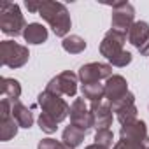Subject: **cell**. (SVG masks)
<instances>
[{"mask_svg": "<svg viewBox=\"0 0 149 149\" xmlns=\"http://www.w3.org/2000/svg\"><path fill=\"white\" fill-rule=\"evenodd\" d=\"M28 11L39 13L53 28V32L58 37H65L70 30V16L67 13V7L58 2H26L25 4Z\"/></svg>", "mask_w": 149, "mask_h": 149, "instance_id": "6da1fadb", "label": "cell"}, {"mask_svg": "<svg viewBox=\"0 0 149 149\" xmlns=\"http://www.w3.org/2000/svg\"><path fill=\"white\" fill-rule=\"evenodd\" d=\"M125 40H126V33L118 30H109L100 44V53L116 67H125L132 61V54L123 49Z\"/></svg>", "mask_w": 149, "mask_h": 149, "instance_id": "7a4b0ae2", "label": "cell"}, {"mask_svg": "<svg viewBox=\"0 0 149 149\" xmlns=\"http://www.w3.org/2000/svg\"><path fill=\"white\" fill-rule=\"evenodd\" d=\"M0 28L6 35H14V37L25 32L26 25L18 4L4 2L0 6Z\"/></svg>", "mask_w": 149, "mask_h": 149, "instance_id": "3957f363", "label": "cell"}, {"mask_svg": "<svg viewBox=\"0 0 149 149\" xmlns=\"http://www.w3.org/2000/svg\"><path fill=\"white\" fill-rule=\"evenodd\" d=\"M39 105L42 107V112L51 116L56 123L63 121L68 114H70V107L68 104L60 97V95H54L51 91H42L39 95Z\"/></svg>", "mask_w": 149, "mask_h": 149, "instance_id": "277c9868", "label": "cell"}, {"mask_svg": "<svg viewBox=\"0 0 149 149\" xmlns=\"http://www.w3.org/2000/svg\"><path fill=\"white\" fill-rule=\"evenodd\" d=\"M0 56H2V63L11 68H19L28 61V47L13 42V40H4L0 44Z\"/></svg>", "mask_w": 149, "mask_h": 149, "instance_id": "5b68a950", "label": "cell"}, {"mask_svg": "<svg viewBox=\"0 0 149 149\" xmlns=\"http://www.w3.org/2000/svg\"><path fill=\"white\" fill-rule=\"evenodd\" d=\"M121 140L130 142L140 149H149V137L146 132V123L144 121H130L121 126Z\"/></svg>", "mask_w": 149, "mask_h": 149, "instance_id": "8992f818", "label": "cell"}, {"mask_svg": "<svg viewBox=\"0 0 149 149\" xmlns=\"http://www.w3.org/2000/svg\"><path fill=\"white\" fill-rule=\"evenodd\" d=\"M47 91L54 93V95H65V97H74L77 91V76L72 74L70 70L61 72L60 76H56L54 79L49 81Z\"/></svg>", "mask_w": 149, "mask_h": 149, "instance_id": "52a82bcc", "label": "cell"}, {"mask_svg": "<svg viewBox=\"0 0 149 149\" xmlns=\"http://www.w3.org/2000/svg\"><path fill=\"white\" fill-rule=\"evenodd\" d=\"M112 76V67L107 63H88L83 65L79 70V79L83 81V84H90V83H100L102 79H109Z\"/></svg>", "mask_w": 149, "mask_h": 149, "instance_id": "ba28073f", "label": "cell"}, {"mask_svg": "<svg viewBox=\"0 0 149 149\" xmlns=\"http://www.w3.org/2000/svg\"><path fill=\"white\" fill-rule=\"evenodd\" d=\"M133 7L128 2L123 4H114V13H112V30L128 33V30L133 25Z\"/></svg>", "mask_w": 149, "mask_h": 149, "instance_id": "9c48e42d", "label": "cell"}, {"mask_svg": "<svg viewBox=\"0 0 149 149\" xmlns=\"http://www.w3.org/2000/svg\"><path fill=\"white\" fill-rule=\"evenodd\" d=\"M70 121H72L74 126H77V128H81L84 132L90 126L95 125L93 114H91V111H88V107H86L83 98H76L74 104L70 105Z\"/></svg>", "mask_w": 149, "mask_h": 149, "instance_id": "30bf717a", "label": "cell"}, {"mask_svg": "<svg viewBox=\"0 0 149 149\" xmlns=\"http://www.w3.org/2000/svg\"><path fill=\"white\" fill-rule=\"evenodd\" d=\"M128 95V83L125 77L121 76H111L105 83V98L107 104L112 105L116 102H119L121 98H125Z\"/></svg>", "mask_w": 149, "mask_h": 149, "instance_id": "8fae6325", "label": "cell"}, {"mask_svg": "<svg viewBox=\"0 0 149 149\" xmlns=\"http://www.w3.org/2000/svg\"><path fill=\"white\" fill-rule=\"evenodd\" d=\"M18 123L13 118V111H11V100L2 98V121H0V139L2 140H9L18 133Z\"/></svg>", "mask_w": 149, "mask_h": 149, "instance_id": "7c38bea8", "label": "cell"}, {"mask_svg": "<svg viewBox=\"0 0 149 149\" xmlns=\"http://www.w3.org/2000/svg\"><path fill=\"white\" fill-rule=\"evenodd\" d=\"M112 112H116L118 119L121 125H126L130 121H135L137 118V109H135V102H133V95L128 93L125 98H121L119 102L112 104Z\"/></svg>", "mask_w": 149, "mask_h": 149, "instance_id": "4fadbf2b", "label": "cell"}, {"mask_svg": "<svg viewBox=\"0 0 149 149\" xmlns=\"http://www.w3.org/2000/svg\"><path fill=\"white\" fill-rule=\"evenodd\" d=\"M91 114L97 128H109L112 125V107L104 102H91Z\"/></svg>", "mask_w": 149, "mask_h": 149, "instance_id": "5bb4252c", "label": "cell"}, {"mask_svg": "<svg viewBox=\"0 0 149 149\" xmlns=\"http://www.w3.org/2000/svg\"><path fill=\"white\" fill-rule=\"evenodd\" d=\"M128 40L137 49H140L149 40V25L146 21H135L132 25V28L128 30Z\"/></svg>", "mask_w": 149, "mask_h": 149, "instance_id": "9a60e30c", "label": "cell"}, {"mask_svg": "<svg viewBox=\"0 0 149 149\" xmlns=\"http://www.w3.org/2000/svg\"><path fill=\"white\" fill-rule=\"evenodd\" d=\"M11 111H13V118L16 119V123L21 128H30L33 125V118H32L30 109H26L19 100L11 102Z\"/></svg>", "mask_w": 149, "mask_h": 149, "instance_id": "2e32d148", "label": "cell"}, {"mask_svg": "<svg viewBox=\"0 0 149 149\" xmlns=\"http://www.w3.org/2000/svg\"><path fill=\"white\" fill-rule=\"evenodd\" d=\"M23 37L28 44H42L47 40V30L40 23H32L25 28Z\"/></svg>", "mask_w": 149, "mask_h": 149, "instance_id": "e0dca14e", "label": "cell"}, {"mask_svg": "<svg viewBox=\"0 0 149 149\" xmlns=\"http://www.w3.org/2000/svg\"><path fill=\"white\" fill-rule=\"evenodd\" d=\"M84 135H86L84 130H81V128H77V126L70 125V126H67V128L63 130L61 140H63V144H67L68 147L74 149V147H77V146L84 140Z\"/></svg>", "mask_w": 149, "mask_h": 149, "instance_id": "ac0fdd59", "label": "cell"}, {"mask_svg": "<svg viewBox=\"0 0 149 149\" xmlns=\"http://www.w3.org/2000/svg\"><path fill=\"white\" fill-rule=\"evenodd\" d=\"M2 95L4 98L14 102L19 98L21 95V86L16 79H9V77H2Z\"/></svg>", "mask_w": 149, "mask_h": 149, "instance_id": "d6986e66", "label": "cell"}, {"mask_svg": "<svg viewBox=\"0 0 149 149\" xmlns=\"http://www.w3.org/2000/svg\"><path fill=\"white\" fill-rule=\"evenodd\" d=\"M83 95H84V98H88L91 102H102V98L105 97V86L100 83L83 84Z\"/></svg>", "mask_w": 149, "mask_h": 149, "instance_id": "ffe728a7", "label": "cell"}, {"mask_svg": "<svg viewBox=\"0 0 149 149\" xmlns=\"http://www.w3.org/2000/svg\"><path fill=\"white\" fill-rule=\"evenodd\" d=\"M63 49L70 54H79L86 49V42L84 39H81L79 35H70V37H65L63 42H61Z\"/></svg>", "mask_w": 149, "mask_h": 149, "instance_id": "44dd1931", "label": "cell"}, {"mask_svg": "<svg viewBox=\"0 0 149 149\" xmlns=\"http://www.w3.org/2000/svg\"><path fill=\"white\" fill-rule=\"evenodd\" d=\"M112 140H114V137H112V132L109 128L97 130V133H95V144L104 146V147H111L112 146Z\"/></svg>", "mask_w": 149, "mask_h": 149, "instance_id": "7402d4cb", "label": "cell"}, {"mask_svg": "<svg viewBox=\"0 0 149 149\" xmlns=\"http://www.w3.org/2000/svg\"><path fill=\"white\" fill-rule=\"evenodd\" d=\"M39 125H40V130H44L46 133H53V132H56V121L51 118V116H47V114H44V112H40V116H39Z\"/></svg>", "mask_w": 149, "mask_h": 149, "instance_id": "603a6c76", "label": "cell"}, {"mask_svg": "<svg viewBox=\"0 0 149 149\" xmlns=\"http://www.w3.org/2000/svg\"><path fill=\"white\" fill-rule=\"evenodd\" d=\"M39 149H72L63 142H58L54 139H42L39 142Z\"/></svg>", "mask_w": 149, "mask_h": 149, "instance_id": "cb8c5ba5", "label": "cell"}, {"mask_svg": "<svg viewBox=\"0 0 149 149\" xmlns=\"http://www.w3.org/2000/svg\"><path fill=\"white\" fill-rule=\"evenodd\" d=\"M114 149H140V147H137V146H133V144H130V142L119 140V142L114 146Z\"/></svg>", "mask_w": 149, "mask_h": 149, "instance_id": "d4e9b609", "label": "cell"}, {"mask_svg": "<svg viewBox=\"0 0 149 149\" xmlns=\"http://www.w3.org/2000/svg\"><path fill=\"white\" fill-rule=\"evenodd\" d=\"M139 51H140V54H144V56H149V40H147V42H146V44H144V46H142Z\"/></svg>", "mask_w": 149, "mask_h": 149, "instance_id": "484cf974", "label": "cell"}, {"mask_svg": "<svg viewBox=\"0 0 149 149\" xmlns=\"http://www.w3.org/2000/svg\"><path fill=\"white\" fill-rule=\"evenodd\" d=\"M86 149H109V147H104V146H98V144H93V146H88Z\"/></svg>", "mask_w": 149, "mask_h": 149, "instance_id": "4316f807", "label": "cell"}]
</instances>
